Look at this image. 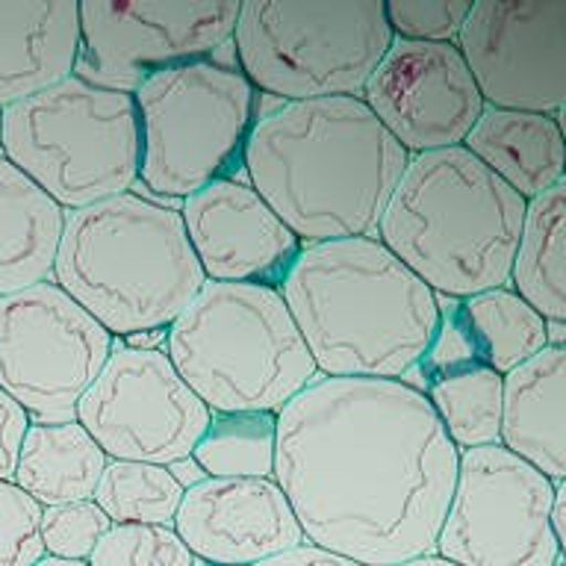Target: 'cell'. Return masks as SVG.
<instances>
[{
  "mask_svg": "<svg viewBox=\"0 0 566 566\" xmlns=\"http://www.w3.org/2000/svg\"><path fill=\"white\" fill-rule=\"evenodd\" d=\"M458 460L410 380L318 375L277 413L272 478L307 543L396 566L433 555Z\"/></svg>",
  "mask_w": 566,
  "mask_h": 566,
  "instance_id": "obj_1",
  "label": "cell"
},
{
  "mask_svg": "<svg viewBox=\"0 0 566 566\" xmlns=\"http://www.w3.org/2000/svg\"><path fill=\"white\" fill-rule=\"evenodd\" d=\"M407 163L363 97L277 106L256 118L242 154L248 186L301 245L375 237Z\"/></svg>",
  "mask_w": 566,
  "mask_h": 566,
  "instance_id": "obj_2",
  "label": "cell"
},
{
  "mask_svg": "<svg viewBox=\"0 0 566 566\" xmlns=\"http://www.w3.org/2000/svg\"><path fill=\"white\" fill-rule=\"evenodd\" d=\"M281 295L322 378L407 380L440 325L437 292L375 237L304 245Z\"/></svg>",
  "mask_w": 566,
  "mask_h": 566,
  "instance_id": "obj_3",
  "label": "cell"
},
{
  "mask_svg": "<svg viewBox=\"0 0 566 566\" xmlns=\"http://www.w3.org/2000/svg\"><path fill=\"white\" fill-rule=\"evenodd\" d=\"M528 201L463 145L416 154L380 212L375 239L446 298L511 281Z\"/></svg>",
  "mask_w": 566,
  "mask_h": 566,
  "instance_id": "obj_4",
  "label": "cell"
},
{
  "mask_svg": "<svg viewBox=\"0 0 566 566\" xmlns=\"http://www.w3.org/2000/svg\"><path fill=\"white\" fill-rule=\"evenodd\" d=\"M51 281L127 339L168 331L207 277L180 210L124 192L65 212Z\"/></svg>",
  "mask_w": 566,
  "mask_h": 566,
  "instance_id": "obj_5",
  "label": "cell"
},
{
  "mask_svg": "<svg viewBox=\"0 0 566 566\" xmlns=\"http://www.w3.org/2000/svg\"><path fill=\"white\" fill-rule=\"evenodd\" d=\"M163 348L210 413H281L318 378L281 290L263 283L207 281Z\"/></svg>",
  "mask_w": 566,
  "mask_h": 566,
  "instance_id": "obj_6",
  "label": "cell"
},
{
  "mask_svg": "<svg viewBox=\"0 0 566 566\" xmlns=\"http://www.w3.org/2000/svg\"><path fill=\"white\" fill-rule=\"evenodd\" d=\"M0 154L65 212L130 192L142 163L133 92L74 71L3 109Z\"/></svg>",
  "mask_w": 566,
  "mask_h": 566,
  "instance_id": "obj_7",
  "label": "cell"
},
{
  "mask_svg": "<svg viewBox=\"0 0 566 566\" xmlns=\"http://www.w3.org/2000/svg\"><path fill=\"white\" fill-rule=\"evenodd\" d=\"M230 42L256 92L295 104L360 97L392 33L384 0H251Z\"/></svg>",
  "mask_w": 566,
  "mask_h": 566,
  "instance_id": "obj_8",
  "label": "cell"
},
{
  "mask_svg": "<svg viewBox=\"0 0 566 566\" xmlns=\"http://www.w3.org/2000/svg\"><path fill=\"white\" fill-rule=\"evenodd\" d=\"M256 92L237 65L195 60L142 80L139 180L159 198L186 201L242 166L256 124Z\"/></svg>",
  "mask_w": 566,
  "mask_h": 566,
  "instance_id": "obj_9",
  "label": "cell"
},
{
  "mask_svg": "<svg viewBox=\"0 0 566 566\" xmlns=\"http://www.w3.org/2000/svg\"><path fill=\"white\" fill-rule=\"evenodd\" d=\"M552 495L555 481L499 442L460 451L433 555L458 566L564 564V548L548 525Z\"/></svg>",
  "mask_w": 566,
  "mask_h": 566,
  "instance_id": "obj_10",
  "label": "cell"
},
{
  "mask_svg": "<svg viewBox=\"0 0 566 566\" xmlns=\"http://www.w3.org/2000/svg\"><path fill=\"white\" fill-rule=\"evenodd\" d=\"M115 336L53 281L0 298V389L30 422H74Z\"/></svg>",
  "mask_w": 566,
  "mask_h": 566,
  "instance_id": "obj_11",
  "label": "cell"
},
{
  "mask_svg": "<svg viewBox=\"0 0 566 566\" xmlns=\"http://www.w3.org/2000/svg\"><path fill=\"white\" fill-rule=\"evenodd\" d=\"M77 422L109 460L175 463L189 458L210 424V410L177 375L166 348L115 343L83 392Z\"/></svg>",
  "mask_w": 566,
  "mask_h": 566,
  "instance_id": "obj_12",
  "label": "cell"
},
{
  "mask_svg": "<svg viewBox=\"0 0 566 566\" xmlns=\"http://www.w3.org/2000/svg\"><path fill=\"white\" fill-rule=\"evenodd\" d=\"M454 44L484 106L560 115L566 0H478Z\"/></svg>",
  "mask_w": 566,
  "mask_h": 566,
  "instance_id": "obj_13",
  "label": "cell"
},
{
  "mask_svg": "<svg viewBox=\"0 0 566 566\" xmlns=\"http://www.w3.org/2000/svg\"><path fill=\"white\" fill-rule=\"evenodd\" d=\"M233 0L186 3H80V60L95 83L136 92L142 80L184 62L210 60L233 39L239 21ZM80 65V62H77Z\"/></svg>",
  "mask_w": 566,
  "mask_h": 566,
  "instance_id": "obj_14",
  "label": "cell"
},
{
  "mask_svg": "<svg viewBox=\"0 0 566 566\" xmlns=\"http://www.w3.org/2000/svg\"><path fill=\"white\" fill-rule=\"evenodd\" d=\"M360 97L407 157L458 148L484 113L454 42L392 39Z\"/></svg>",
  "mask_w": 566,
  "mask_h": 566,
  "instance_id": "obj_15",
  "label": "cell"
},
{
  "mask_svg": "<svg viewBox=\"0 0 566 566\" xmlns=\"http://www.w3.org/2000/svg\"><path fill=\"white\" fill-rule=\"evenodd\" d=\"M186 237L207 281L281 290L304 245L242 180L221 177L180 207Z\"/></svg>",
  "mask_w": 566,
  "mask_h": 566,
  "instance_id": "obj_16",
  "label": "cell"
},
{
  "mask_svg": "<svg viewBox=\"0 0 566 566\" xmlns=\"http://www.w3.org/2000/svg\"><path fill=\"white\" fill-rule=\"evenodd\" d=\"M171 528L207 566H251L304 543L274 478H207L186 490Z\"/></svg>",
  "mask_w": 566,
  "mask_h": 566,
  "instance_id": "obj_17",
  "label": "cell"
},
{
  "mask_svg": "<svg viewBox=\"0 0 566 566\" xmlns=\"http://www.w3.org/2000/svg\"><path fill=\"white\" fill-rule=\"evenodd\" d=\"M80 62V3L0 0V109L71 77Z\"/></svg>",
  "mask_w": 566,
  "mask_h": 566,
  "instance_id": "obj_18",
  "label": "cell"
},
{
  "mask_svg": "<svg viewBox=\"0 0 566 566\" xmlns=\"http://www.w3.org/2000/svg\"><path fill=\"white\" fill-rule=\"evenodd\" d=\"M499 446L566 481V348L546 345L531 360L502 375Z\"/></svg>",
  "mask_w": 566,
  "mask_h": 566,
  "instance_id": "obj_19",
  "label": "cell"
},
{
  "mask_svg": "<svg viewBox=\"0 0 566 566\" xmlns=\"http://www.w3.org/2000/svg\"><path fill=\"white\" fill-rule=\"evenodd\" d=\"M463 148L525 201L564 184L560 115L484 106Z\"/></svg>",
  "mask_w": 566,
  "mask_h": 566,
  "instance_id": "obj_20",
  "label": "cell"
},
{
  "mask_svg": "<svg viewBox=\"0 0 566 566\" xmlns=\"http://www.w3.org/2000/svg\"><path fill=\"white\" fill-rule=\"evenodd\" d=\"M65 210L0 154V298L51 281Z\"/></svg>",
  "mask_w": 566,
  "mask_h": 566,
  "instance_id": "obj_21",
  "label": "cell"
},
{
  "mask_svg": "<svg viewBox=\"0 0 566 566\" xmlns=\"http://www.w3.org/2000/svg\"><path fill=\"white\" fill-rule=\"evenodd\" d=\"M104 449L74 422H30L18 451L15 481L42 507L86 502L106 469Z\"/></svg>",
  "mask_w": 566,
  "mask_h": 566,
  "instance_id": "obj_22",
  "label": "cell"
},
{
  "mask_svg": "<svg viewBox=\"0 0 566 566\" xmlns=\"http://www.w3.org/2000/svg\"><path fill=\"white\" fill-rule=\"evenodd\" d=\"M546 322L566 318V186L557 184L528 201L520 245L513 254L511 281Z\"/></svg>",
  "mask_w": 566,
  "mask_h": 566,
  "instance_id": "obj_23",
  "label": "cell"
},
{
  "mask_svg": "<svg viewBox=\"0 0 566 566\" xmlns=\"http://www.w3.org/2000/svg\"><path fill=\"white\" fill-rule=\"evenodd\" d=\"M478 366L507 375L548 345L546 318L511 286L458 298Z\"/></svg>",
  "mask_w": 566,
  "mask_h": 566,
  "instance_id": "obj_24",
  "label": "cell"
},
{
  "mask_svg": "<svg viewBox=\"0 0 566 566\" xmlns=\"http://www.w3.org/2000/svg\"><path fill=\"white\" fill-rule=\"evenodd\" d=\"M424 398L454 449L495 446L502 428V375L490 366H467L424 384Z\"/></svg>",
  "mask_w": 566,
  "mask_h": 566,
  "instance_id": "obj_25",
  "label": "cell"
},
{
  "mask_svg": "<svg viewBox=\"0 0 566 566\" xmlns=\"http://www.w3.org/2000/svg\"><path fill=\"white\" fill-rule=\"evenodd\" d=\"M277 413H210L192 460L207 478H272Z\"/></svg>",
  "mask_w": 566,
  "mask_h": 566,
  "instance_id": "obj_26",
  "label": "cell"
},
{
  "mask_svg": "<svg viewBox=\"0 0 566 566\" xmlns=\"http://www.w3.org/2000/svg\"><path fill=\"white\" fill-rule=\"evenodd\" d=\"M184 486L163 463L142 460H106V469L95 486V504L113 522L142 525H171L184 502Z\"/></svg>",
  "mask_w": 566,
  "mask_h": 566,
  "instance_id": "obj_27",
  "label": "cell"
},
{
  "mask_svg": "<svg viewBox=\"0 0 566 566\" xmlns=\"http://www.w3.org/2000/svg\"><path fill=\"white\" fill-rule=\"evenodd\" d=\"M88 566H198L171 525H142V522H113Z\"/></svg>",
  "mask_w": 566,
  "mask_h": 566,
  "instance_id": "obj_28",
  "label": "cell"
},
{
  "mask_svg": "<svg viewBox=\"0 0 566 566\" xmlns=\"http://www.w3.org/2000/svg\"><path fill=\"white\" fill-rule=\"evenodd\" d=\"M113 520L95 504V499L42 507L44 555L86 560L95 552L97 539L109 531Z\"/></svg>",
  "mask_w": 566,
  "mask_h": 566,
  "instance_id": "obj_29",
  "label": "cell"
},
{
  "mask_svg": "<svg viewBox=\"0 0 566 566\" xmlns=\"http://www.w3.org/2000/svg\"><path fill=\"white\" fill-rule=\"evenodd\" d=\"M472 0H389L384 3L389 33L405 42H458Z\"/></svg>",
  "mask_w": 566,
  "mask_h": 566,
  "instance_id": "obj_30",
  "label": "cell"
},
{
  "mask_svg": "<svg viewBox=\"0 0 566 566\" xmlns=\"http://www.w3.org/2000/svg\"><path fill=\"white\" fill-rule=\"evenodd\" d=\"M42 504L15 481H0V566H33L44 557Z\"/></svg>",
  "mask_w": 566,
  "mask_h": 566,
  "instance_id": "obj_31",
  "label": "cell"
},
{
  "mask_svg": "<svg viewBox=\"0 0 566 566\" xmlns=\"http://www.w3.org/2000/svg\"><path fill=\"white\" fill-rule=\"evenodd\" d=\"M30 428V416L15 398L0 389V481H12L18 467V451Z\"/></svg>",
  "mask_w": 566,
  "mask_h": 566,
  "instance_id": "obj_32",
  "label": "cell"
},
{
  "mask_svg": "<svg viewBox=\"0 0 566 566\" xmlns=\"http://www.w3.org/2000/svg\"><path fill=\"white\" fill-rule=\"evenodd\" d=\"M251 566H363L357 560H348L343 555H334V552H327V548H318L313 543H301L295 548H286L281 555L274 557H265L260 564H251Z\"/></svg>",
  "mask_w": 566,
  "mask_h": 566,
  "instance_id": "obj_33",
  "label": "cell"
},
{
  "mask_svg": "<svg viewBox=\"0 0 566 566\" xmlns=\"http://www.w3.org/2000/svg\"><path fill=\"white\" fill-rule=\"evenodd\" d=\"M548 525H552V534L560 543V548L566 546V481L555 484V495H552V507H548Z\"/></svg>",
  "mask_w": 566,
  "mask_h": 566,
  "instance_id": "obj_34",
  "label": "cell"
},
{
  "mask_svg": "<svg viewBox=\"0 0 566 566\" xmlns=\"http://www.w3.org/2000/svg\"><path fill=\"white\" fill-rule=\"evenodd\" d=\"M168 472L175 475V481L180 486H184V490H189V486L207 481V472H203V469L198 467V463H195L192 454H189V458L175 460V463H168Z\"/></svg>",
  "mask_w": 566,
  "mask_h": 566,
  "instance_id": "obj_35",
  "label": "cell"
},
{
  "mask_svg": "<svg viewBox=\"0 0 566 566\" xmlns=\"http://www.w3.org/2000/svg\"><path fill=\"white\" fill-rule=\"evenodd\" d=\"M396 566H458V564H451V560H446V557L440 555H419V557H410V560H401V564Z\"/></svg>",
  "mask_w": 566,
  "mask_h": 566,
  "instance_id": "obj_36",
  "label": "cell"
},
{
  "mask_svg": "<svg viewBox=\"0 0 566 566\" xmlns=\"http://www.w3.org/2000/svg\"><path fill=\"white\" fill-rule=\"evenodd\" d=\"M33 566H88V560H71V557H53V555H44L42 560H35Z\"/></svg>",
  "mask_w": 566,
  "mask_h": 566,
  "instance_id": "obj_37",
  "label": "cell"
},
{
  "mask_svg": "<svg viewBox=\"0 0 566 566\" xmlns=\"http://www.w3.org/2000/svg\"><path fill=\"white\" fill-rule=\"evenodd\" d=\"M0 136H3V109H0Z\"/></svg>",
  "mask_w": 566,
  "mask_h": 566,
  "instance_id": "obj_38",
  "label": "cell"
},
{
  "mask_svg": "<svg viewBox=\"0 0 566 566\" xmlns=\"http://www.w3.org/2000/svg\"><path fill=\"white\" fill-rule=\"evenodd\" d=\"M557 566H564V564H557Z\"/></svg>",
  "mask_w": 566,
  "mask_h": 566,
  "instance_id": "obj_39",
  "label": "cell"
}]
</instances>
